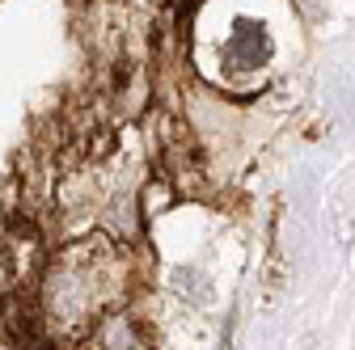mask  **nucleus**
<instances>
[{
  "label": "nucleus",
  "instance_id": "obj_1",
  "mask_svg": "<svg viewBox=\"0 0 355 350\" xmlns=\"http://www.w3.org/2000/svg\"><path fill=\"white\" fill-rule=\"evenodd\" d=\"M220 55H225V68H233V72H258L271 59V34H266V26L258 17H237Z\"/></svg>",
  "mask_w": 355,
  "mask_h": 350
},
{
  "label": "nucleus",
  "instance_id": "obj_2",
  "mask_svg": "<svg viewBox=\"0 0 355 350\" xmlns=\"http://www.w3.org/2000/svg\"><path fill=\"white\" fill-rule=\"evenodd\" d=\"M102 346H106V350H148L140 325L131 321V317H123V313H114V317L102 325Z\"/></svg>",
  "mask_w": 355,
  "mask_h": 350
}]
</instances>
